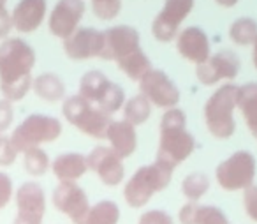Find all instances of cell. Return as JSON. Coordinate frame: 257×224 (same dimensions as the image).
I'll return each mask as SVG.
<instances>
[{
    "label": "cell",
    "instance_id": "cell-22",
    "mask_svg": "<svg viewBox=\"0 0 257 224\" xmlns=\"http://www.w3.org/2000/svg\"><path fill=\"white\" fill-rule=\"evenodd\" d=\"M32 90L39 99L46 103H58L65 97V85L55 72H43L32 82Z\"/></svg>",
    "mask_w": 257,
    "mask_h": 224
},
{
    "label": "cell",
    "instance_id": "cell-12",
    "mask_svg": "<svg viewBox=\"0 0 257 224\" xmlns=\"http://www.w3.org/2000/svg\"><path fill=\"white\" fill-rule=\"evenodd\" d=\"M196 0H166L162 11L155 16L152 23V34L161 43L175 39L182 22L192 13Z\"/></svg>",
    "mask_w": 257,
    "mask_h": 224
},
{
    "label": "cell",
    "instance_id": "cell-28",
    "mask_svg": "<svg viewBox=\"0 0 257 224\" xmlns=\"http://www.w3.org/2000/svg\"><path fill=\"white\" fill-rule=\"evenodd\" d=\"M210 189V178L204 173H190L182 182V194L189 203H197Z\"/></svg>",
    "mask_w": 257,
    "mask_h": 224
},
{
    "label": "cell",
    "instance_id": "cell-7",
    "mask_svg": "<svg viewBox=\"0 0 257 224\" xmlns=\"http://www.w3.org/2000/svg\"><path fill=\"white\" fill-rule=\"evenodd\" d=\"M79 96L97 106L106 115H113L125 104V92L120 85L113 83L104 72L88 71L79 80Z\"/></svg>",
    "mask_w": 257,
    "mask_h": 224
},
{
    "label": "cell",
    "instance_id": "cell-3",
    "mask_svg": "<svg viewBox=\"0 0 257 224\" xmlns=\"http://www.w3.org/2000/svg\"><path fill=\"white\" fill-rule=\"evenodd\" d=\"M173 168L155 161L141 166L123 187V199L131 208H143L157 192H162L173 178Z\"/></svg>",
    "mask_w": 257,
    "mask_h": 224
},
{
    "label": "cell",
    "instance_id": "cell-13",
    "mask_svg": "<svg viewBox=\"0 0 257 224\" xmlns=\"http://www.w3.org/2000/svg\"><path fill=\"white\" fill-rule=\"evenodd\" d=\"M86 164L106 187H118L125 178L123 159L111 146H95L86 156Z\"/></svg>",
    "mask_w": 257,
    "mask_h": 224
},
{
    "label": "cell",
    "instance_id": "cell-16",
    "mask_svg": "<svg viewBox=\"0 0 257 224\" xmlns=\"http://www.w3.org/2000/svg\"><path fill=\"white\" fill-rule=\"evenodd\" d=\"M140 48V32L136 29L128 25H116L104 30V50L100 58L120 62Z\"/></svg>",
    "mask_w": 257,
    "mask_h": 224
},
{
    "label": "cell",
    "instance_id": "cell-1",
    "mask_svg": "<svg viewBox=\"0 0 257 224\" xmlns=\"http://www.w3.org/2000/svg\"><path fill=\"white\" fill-rule=\"evenodd\" d=\"M36 51L23 39L13 37L0 43V92L9 103H18L32 90Z\"/></svg>",
    "mask_w": 257,
    "mask_h": 224
},
{
    "label": "cell",
    "instance_id": "cell-9",
    "mask_svg": "<svg viewBox=\"0 0 257 224\" xmlns=\"http://www.w3.org/2000/svg\"><path fill=\"white\" fill-rule=\"evenodd\" d=\"M16 217L13 224H43L46 213V192L37 182H23L15 192Z\"/></svg>",
    "mask_w": 257,
    "mask_h": 224
},
{
    "label": "cell",
    "instance_id": "cell-17",
    "mask_svg": "<svg viewBox=\"0 0 257 224\" xmlns=\"http://www.w3.org/2000/svg\"><path fill=\"white\" fill-rule=\"evenodd\" d=\"M64 51L71 60H88L102 55L104 32L97 29H78L72 36L64 39Z\"/></svg>",
    "mask_w": 257,
    "mask_h": 224
},
{
    "label": "cell",
    "instance_id": "cell-8",
    "mask_svg": "<svg viewBox=\"0 0 257 224\" xmlns=\"http://www.w3.org/2000/svg\"><path fill=\"white\" fill-rule=\"evenodd\" d=\"M255 171V157L248 150H238L218 164L215 170V178H217V184L227 192L245 191L250 185H253Z\"/></svg>",
    "mask_w": 257,
    "mask_h": 224
},
{
    "label": "cell",
    "instance_id": "cell-36",
    "mask_svg": "<svg viewBox=\"0 0 257 224\" xmlns=\"http://www.w3.org/2000/svg\"><path fill=\"white\" fill-rule=\"evenodd\" d=\"M13 120H15V108L13 103L6 99H0V134H4L9 127H11Z\"/></svg>",
    "mask_w": 257,
    "mask_h": 224
},
{
    "label": "cell",
    "instance_id": "cell-33",
    "mask_svg": "<svg viewBox=\"0 0 257 224\" xmlns=\"http://www.w3.org/2000/svg\"><path fill=\"white\" fill-rule=\"evenodd\" d=\"M18 159V152L13 146L11 138L6 134H0V166H11Z\"/></svg>",
    "mask_w": 257,
    "mask_h": 224
},
{
    "label": "cell",
    "instance_id": "cell-20",
    "mask_svg": "<svg viewBox=\"0 0 257 224\" xmlns=\"http://www.w3.org/2000/svg\"><path fill=\"white\" fill-rule=\"evenodd\" d=\"M106 139L109 141L111 148L121 157L127 159L138 148V134L136 127L125 120H111L106 132Z\"/></svg>",
    "mask_w": 257,
    "mask_h": 224
},
{
    "label": "cell",
    "instance_id": "cell-40",
    "mask_svg": "<svg viewBox=\"0 0 257 224\" xmlns=\"http://www.w3.org/2000/svg\"><path fill=\"white\" fill-rule=\"evenodd\" d=\"M6 2H8V0H0V8H6Z\"/></svg>",
    "mask_w": 257,
    "mask_h": 224
},
{
    "label": "cell",
    "instance_id": "cell-30",
    "mask_svg": "<svg viewBox=\"0 0 257 224\" xmlns=\"http://www.w3.org/2000/svg\"><path fill=\"white\" fill-rule=\"evenodd\" d=\"M192 224H231L225 213L213 205H196Z\"/></svg>",
    "mask_w": 257,
    "mask_h": 224
},
{
    "label": "cell",
    "instance_id": "cell-35",
    "mask_svg": "<svg viewBox=\"0 0 257 224\" xmlns=\"http://www.w3.org/2000/svg\"><path fill=\"white\" fill-rule=\"evenodd\" d=\"M243 208H245L248 219L257 222V185H250L243 191Z\"/></svg>",
    "mask_w": 257,
    "mask_h": 224
},
{
    "label": "cell",
    "instance_id": "cell-37",
    "mask_svg": "<svg viewBox=\"0 0 257 224\" xmlns=\"http://www.w3.org/2000/svg\"><path fill=\"white\" fill-rule=\"evenodd\" d=\"M11 30H13L11 15H9V11L6 8H0V39H6Z\"/></svg>",
    "mask_w": 257,
    "mask_h": 224
},
{
    "label": "cell",
    "instance_id": "cell-27",
    "mask_svg": "<svg viewBox=\"0 0 257 224\" xmlns=\"http://www.w3.org/2000/svg\"><path fill=\"white\" fill-rule=\"evenodd\" d=\"M229 37L238 46H248L257 39V22L253 18H238L229 27Z\"/></svg>",
    "mask_w": 257,
    "mask_h": 224
},
{
    "label": "cell",
    "instance_id": "cell-39",
    "mask_svg": "<svg viewBox=\"0 0 257 224\" xmlns=\"http://www.w3.org/2000/svg\"><path fill=\"white\" fill-rule=\"evenodd\" d=\"M252 60H253V67L257 69V39L253 43V51H252Z\"/></svg>",
    "mask_w": 257,
    "mask_h": 224
},
{
    "label": "cell",
    "instance_id": "cell-18",
    "mask_svg": "<svg viewBox=\"0 0 257 224\" xmlns=\"http://www.w3.org/2000/svg\"><path fill=\"white\" fill-rule=\"evenodd\" d=\"M176 50L185 60L199 65L210 57V41L201 29L187 27L176 36Z\"/></svg>",
    "mask_w": 257,
    "mask_h": 224
},
{
    "label": "cell",
    "instance_id": "cell-4",
    "mask_svg": "<svg viewBox=\"0 0 257 224\" xmlns=\"http://www.w3.org/2000/svg\"><path fill=\"white\" fill-rule=\"evenodd\" d=\"M238 90L234 83L218 87L204 104V124L217 139H229L236 131L234 110L238 108Z\"/></svg>",
    "mask_w": 257,
    "mask_h": 224
},
{
    "label": "cell",
    "instance_id": "cell-26",
    "mask_svg": "<svg viewBox=\"0 0 257 224\" xmlns=\"http://www.w3.org/2000/svg\"><path fill=\"white\" fill-rule=\"evenodd\" d=\"M152 115V104L145 96L138 94V96L131 97L125 101L123 104V120L128 122L131 125H141L150 118Z\"/></svg>",
    "mask_w": 257,
    "mask_h": 224
},
{
    "label": "cell",
    "instance_id": "cell-23",
    "mask_svg": "<svg viewBox=\"0 0 257 224\" xmlns=\"http://www.w3.org/2000/svg\"><path fill=\"white\" fill-rule=\"evenodd\" d=\"M238 110L248 131L257 138V83H246L238 90Z\"/></svg>",
    "mask_w": 257,
    "mask_h": 224
},
{
    "label": "cell",
    "instance_id": "cell-6",
    "mask_svg": "<svg viewBox=\"0 0 257 224\" xmlns=\"http://www.w3.org/2000/svg\"><path fill=\"white\" fill-rule=\"evenodd\" d=\"M62 115L71 125H74L83 134L93 139L106 138L107 127L111 124V117L100 111L97 106L83 99L81 96H71L64 99L62 104Z\"/></svg>",
    "mask_w": 257,
    "mask_h": 224
},
{
    "label": "cell",
    "instance_id": "cell-15",
    "mask_svg": "<svg viewBox=\"0 0 257 224\" xmlns=\"http://www.w3.org/2000/svg\"><path fill=\"white\" fill-rule=\"evenodd\" d=\"M85 0H58L50 13L48 29L58 39H67L78 30V25L85 15Z\"/></svg>",
    "mask_w": 257,
    "mask_h": 224
},
{
    "label": "cell",
    "instance_id": "cell-19",
    "mask_svg": "<svg viewBox=\"0 0 257 224\" xmlns=\"http://www.w3.org/2000/svg\"><path fill=\"white\" fill-rule=\"evenodd\" d=\"M46 0H20L13 9V29L22 34L36 32L46 18Z\"/></svg>",
    "mask_w": 257,
    "mask_h": 224
},
{
    "label": "cell",
    "instance_id": "cell-25",
    "mask_svg": "<svg viewBox=\"0 0 257 224\" xmlns=\"http://www.w3.org/2000/svg\"><path fill=\"white\" fill-rule=\"evenodd\" d=\"M116 64H118V67H120V71L123 72V74H127V78L134 80V82H140L148 71L154 69L152 67L150 58L147 57V53H145L141 48L134 51V53H131L128 57L121 58Z\"/></svg>",
    "mask_w": 257,
    "mask_h": 224
},
{
    "label": "cell",
    "instance_id": "cell-14",
    "mask_svg": "<svg viewBox=\"0 0 257 224\" xmlns=\"http://www.w3.org/2000/svg\"><path fill=\"white\" fill-rule=\"evenodd\" d=\"M53 206L60 213L71 219L72 224H79L90 210L86 192L76 182H60L51 194Z\"/></svg>",
    "mask_w": 257,
    "mask_h": 224
},
{
    "label": "cell",
    "instance_id": "cell-10",
    "mask_svg": "<svg viewBox=\"0 0 257 224\" xmlns=\"http://www.w3.org/2000/svg\"><path fill=\"white\" fill-rule=\"evenodd\" d=\"M141 96H145L150 104L164 110L176 108L180 103V90L171 78L161 69H152L140 80Z\"/></svg>",
    "mask_w": 257,
    "mask_h": 224
},
{
    "label": "cell",
    "instance_id": "cell-5",
    "mask_svg": "<svg viewBox=\"0 0 257 224\" xmlns=\"http://www.w3.org/2000/svg\"><path fill=\"white\" fill-rule=\"evenodd\" d=\"M62 122L57 117L43 113H32L13 131L11 138L16 152H27L30 148H37L43 143H53L62 134Z\"/></svg>",
    "mask_w": 257,
    "mask_h": 224
},
{
    "label": "cell",
    "instance_id": "cell-11",
    "mask_svg": "<svg viewBox=\"0 0 257 224\" xmlns=\"http://www.w3.org/2000/svg\"><path fill=\"white\" fill-rule=\"evenodd\" d=\"M239 67H241V62H239L238 55L231 50H222L215 55H210L203 64L197 65L196 76L199 83L213 87L222 80L232 82L238 76Z\"/></svg>",
    "mask_w": 257,
    "mask_h": 224
},
{
    "label": "cell",
    "instance_id": "cell-31",
    "mask_svg": "<svg viewBox=\"0 0 257 224\" xmlns=\"http://www.w3.org/2000/svg\"><path fill=\"white\" fill-rule=\"evenodd\" d=\"M92 11L102 22H111L121 11V0H92Z\"/></svg>",
    "mask_w": 257,
    "mask_h": 224
},
{
    "label": "cell",
    "instance_id": "cell-24",
    "mask_svg": "<svg viewBox=\"0 0 257 224\" xmlns=\"http://www.w3.org/2000/svg\"><path fill=\"white\" fill-rule=\"evenodd\" d=\"M120 222V208L111 199H102L90 206L86 215L79 224H118Z\"/></svg>",
    "mask_w": 257,
    "mask_h": 224
},
{
    "label": "cell",
    "instance_id": "cell-32",
    "mask_svg": "<svg viewBox=\"0 0 257 224\" xmlns=\"http://www.w3.org/2000/svg\"><path fill=\"white\" fill-rule=\"evenodd\" d=\"M138 224H175V220H173L169 212L161 208H154L141 213Z\"/></svg>",
    "mask_w": 257,
    "mask_h": 224
},
{
    "label": "cell",
    "instance_id": "cell-38",
    "mask_svg": "<svg viewBox=\"0 0 257 224\" xmlns=\"http://www.w3.org/2000/svg\"><path fill=\"white\" fill-rule=\"evenodd\" d=\"M215 2H217L218 6H222V8H234L239 0H215Z\"/></svg>",
    "mask_w": 257,
    "mask_h": 224
},
{
    "label": "cell",
    "instance_id": "cell-34",
    "mask_svg": "<svg viewBox=\"0 0 257 224\" xmlns=\"http://www.w3.org/2000/svg\"><path fill=\"white\" fill-rule=\"evenodd\" d=\"M13 196H15L13 178L4 171H0V210L6 208L13 201Z\"/></svg>",
    "mask_w": 257,
    "mask_h": 224
},
{
    "label": "cell",
    "instance_id": "cell-29",
    "mask_svg": "<svg viewBox=\"0 0 257 224\" xmlns=\"http://www.w3.org/2000/svg\"><path fill=\"white\" fill-rule=\"evenodd\" d=\"M23 168L32 177H43L51 168L50 156L41 146L27 150V152H23Z\"/></svg>",
    "mask_w": 257,
    "mask_h": 224
},
{
    "label": "cell",
    "instance_id": "cell-2",
    "mask_svg": "<svg viewBox=\"0 0 257 224\" xmlns=\"http://www.w3.org/2000/svg\"><path fill=\"white\" fill-rule=\"evenodd\" d=\"M161 138L155 161L168 164L175 170L187 161L196 148L192 132L187 131V117L180 108L166 110L161 118Z\"/></svg>",
    "mask_w": 257,
    "mask_h": 224
},
{
    "label": "cell",
    "instance_id": "cell-21",
    "mask_svg": "<svg viewBox=\"0 0 257 224\" xmlns=\"http://www.w3.org/2000/svg\"><path fill=\"white\" fill-rule=\"evenodd\" d=\"M51 171L60 182H76L88 171L86 156L78 152L60 154L51 163Z\"/></svg>",
    "mask_w": 257,
    "mask_h": 224
}]
</instances>
